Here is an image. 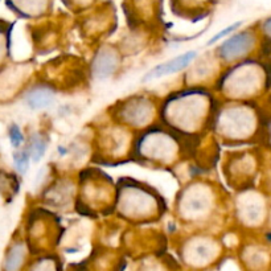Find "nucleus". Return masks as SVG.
I'll use <instances>...</instances> for the list:
<instances>
[{
	"mask_svg": "<svg viewBox=\"0 0 271 271\" xmlns=\"http://www.w3.org/2000/svg\"><path fill=\"white\" fill-rule=\"evenodd\" d=\"M196 57V52H186L181 56H178L172 58V60L167 61L164 64H160L158 66H155L154 69H151L148 73L144 76L143 81H151V80H155V78H162L164 76H168V74L178 73L180 70L185 69L186 66L193 61V58Z\"/></svg>",
	"mask_w": 271,
	"mask_h": 271,
	"instance_id": "1",
	"label": "nucleus"
},
{
	"mask_svg": "<svg viewBox=\"0 0 271 271\" xmlns=\"http://www.w3.org/2000/svg\"><path fill=\"white\" fill-rule=\"evenodd\" d=\"M250 44L251 39L247 33L237 35L221 45L220 53L224 58H233L235 56H239L241 53L246 52L247 49L250 48Z\"/></svg>",
	"mask_w": 271,
	"mask_h": 271,
	"instance_id": "2",
	"label": "nucleus"
},
{
	"mask_svg": "<svg viewBox=\"0 0 271 271\" xmlns=\"http://www.w3.org/2000/svg\"><path fill=\"white\" fill-rule=\"evenodd\" d=\"M54 101V94L46 88H35L25 95V102L31 109H45Z\"/></svg>",
	"mask_w": 271,
	"mask_h": 271,
	"instance_id": "3",
	"label": "nucleus"
},
{
	"mask_svg": "<svg viewBox=\"0 0 271 271\" xmlns=\"http://www.w3.org/2000/svg\"><path fill=\"white\" fill-rule=\"evenodd\" d=\"M27 151H28L29 156L35 162H39L44 156L45 151H46V142H45V139L41 135H33L31 140H29V146Z\"/></svg>",
	"mask_w": 271,
	"mask_h": 271,
	"instance_id": "4",
	"label": "nucleus"
},
{
	"mask_svg": "<svg viewBox=\"0 0 271 271\" xmlns=\"http://www.w3.org/2000/svg\"><path fill=\"white\" fill-rule=\"evenodd\" d=\"M23 255H24V250L21 245L13 246L5 261V271H16L23 261Z\"/></svg>",
	"mask_w": 271,
	"mask_h": 271,
	"instance_id": "5",
	"label": "nucleus"
},
{
	"mask_svg": "<svg viewBox=\"0 0 271 271\" xmlns=\"http://www.w3.org/2000/svg\"><path fill=\"white\" fill-rule=\"evenodd\" d=\"M95 69H97V74L101 77H106L111 74L114 69V61L107 56L98 57V60L95 61Z\"/></svg>",
	"mask_w": 271,
	"mask_h": 271,
	"instance_id": "6",
	"label": "nucleus"
},
{
	"mask_svg": "<svg viewBox=\"0 0 271 271\" xmlns=\"http://www.w3.org/2000/svg\"><path fill=\"white\" fill-rule=\"evenodd\" d=\"M29 158L31 156H29L28 151H19V152L13 155V163H15V167L20 174H25L28 170Z\"/></svg>",
	"mask_w": 271,
	"mask_h": 271,
	"instance_id": "7",
	"label": "nucleus"
},
{
	"mask_svg": "<svg viewBox=\"0 0 271 271\" xmlns=\"http://www.w3.org/2000/svg\"><path fill=\"white\" fill-rule=\"evenodd\" d=\"M9 140H11V144H12L15 148L20 146L24 138H23V134H21V130L17 127L16 125L11 126L9 129Z\"/></svg>",
	"mask_w": 271,
	"mask_h": 271,
	"instance_id": "8",
	"label": "nucleus"
},
{
	"mask_svg": "<svg viewBox=\"0 0 271 271\" xmlns=\"http://www.w3.org/2000/svg\"><path fill=\"white\" fill-rule=\"evenodd\" d=\"M239 25H241V23H234V24L229 25V27H227V28L223 29V31H221V32L217 33V35H216V36L213 37V39H212V40L209 41V43H208V45L215 44V43H217V41H219V40H221V39H224V37L226 36V35H229V33H231V32H233V31H235V29L238 28Z\"/></svg>",
	"mask_w": 271,
	"mask_h": 271,
	"instance_id": "9",
	"label": "nucleus"
},
{
	"mask_svg": "<svg viewBox=\"0 0 271 271\" xmlns=\"http://www.w3.org/2000/svg\"><path fill=\"white\" fill-rule=\"evenodd\" d=\"M266 28H267V31H270L271 32V19L266 23Z\"/></svg>",
	"mask_w": 271,
	"mask_h": 271,
	"instance_id": "10",
	"label": "nucleus"
}]
</instances>
